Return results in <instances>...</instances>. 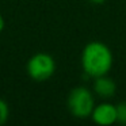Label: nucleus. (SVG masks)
<instances>
[{
    "label": "nucleus",
    "mask_w": 126,
    "mask_h": 126,
    "mask_svg": "<svg viewBox=\"0 0 126 126\" xmlns=\"http://www.w3.org/2000/svg\"><path fill=\"white\" fill-rule=\"evenodd\" d=\"M117 112H118V122L126 123V102H121L117 104Z\"/></svg>",
    "instance_id": "0eeeda50"
},
{
    "label": "nucleus",
    "mask_w": 126,
    "mask_h": 126,
    "mask_svg": "<svg viewBox=\"0 0 126 126\" xmlns=\"http://www.w3.org/2000/svg\"><path fill=\"white\" fill-rule=\"evenodd\" d=\"M4 27H6V20H4L3 15L0 14V34H1V31L4 30Z\"/></svg>",
    "instance_id": "6e6552de"
},
{
    "label": "nucleus",
    "mask_w": 126,
    "mask_h": 126,
    "mask_svg": "<svg viewBox=\"0 0 126 126\" xmlns=\"http://www.w3.org/2000/svg\"><path fill=\"white\" fill-rule=\"evenodd\" d=\"M95 95L94 92L87 87H75L69 92L66 99V106L68 110L75 118L85 119L91 118V114L95 107Z\"/></svg>",
    "instance_id": "f03ea898"
},
{
    "label": "nucleus",
    "mask_w": 126,
    "mask_h": 126,
    "mask_svg": "<svg viewBox=\"0 0 126 126\" xmlns=\"http://www.w3.org/2000/svg\"><path fill=\"white\" fill-rule=\"evenodd\" d=\"M91 119L100 126H110L118 122V112L117 106L110 102H102L95 104L94 111L91 114Z\"/></svg>",
    "instance_id": "20e7f679"
},
{
    "label": "nucleus",
    "mask_w": 126,
    "mask_h": 126,
    "mask_svg": "<svg viewBox=\"0 0 126 126\" xmlns=\"http://www.w3.org/2000/svg\"><path fill=\"white\" fill-rule=\"evenodd\" d=\"M8 117H10V107L4 99L0 98V126L4 125L8 121Z\"/></svg>",
    "instance_id": "423d86ee"
},
{
    "label": "nucleus",
    "mask_w": 126,
    "mask_h": 126,
    "mask_svg": "<svg viewBox=\"0 0 126 126\" xmlns=\"http://www.w3.org/2000/svg\"><path fill=\"white\" fill-rule=\"evenodd\" d=\"M114 64L112 52L100 41L88 42L81 52V66L84 73L91 79L109 75Z\"/></svg>",
    "instance_id": "f257e3e1"
},
{
    "label": "nucleus",
    "mask_w": 126,
    "mask_h": 126,
    "mask_svg": "<svg viewBox=\"0 0 126 126\" xmlns=\"http://www.w3.org/2000/svg\"><path fill=\"white\" fill-rule=\"evenodd\" d=\"M27 75L35 81H45L50 79L56 72V61L50 54L44 52L35 53L29 58L26 64Z\"/></svg>",
    "instance_id": "7ed1b4c3"
},
{
    "label": "nucleus",
    "mask_w": 126,
    "mask_h": 126,
    "mask_svg": "<svg viewBox=\"0 0 126 126\" xmlns=\"http://www.w3.org/2000/svg\"><path fill=\"white\" fill-rule=\"evenodd\" d=\"M91 3H94V4H102V3H104L106 0H90Z\"/></svg>",
    "instance_id": "1a4fd4ad"
},
{
    "label": "nucleus",
    "mask_w": 126,
    "mask_h": 126,
    "mask_svg": "<svg viewBox=\"0 0 126 126\" xmlns=\"http://www.w3.org/2000/svg\"><path fill=\"white\" fill-rule=\"evenodd\" d=\"M115 91H117V84L111 77H109V75L94 79V94H96L99 98L110 99L114 96Z\"/></svg>",
    "instance_id": "39448f33"
}]
</instances>
